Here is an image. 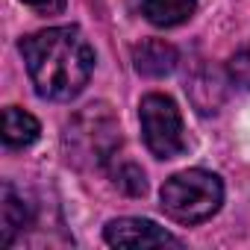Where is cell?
I'll return each instance as SVG.
<instances>
[{
	"instance_id": "6da1fadb",
	"label": "cell",
	"mask_w": 250,
	"mask_h": 250,
	"mask_svg": "<svg viewBox=\"0 0 250 250\" xmlns=\"http://www.w3.org/2000/svg\"><path fill=\"white\" fill-rule=\"evenodd\" d=\"M18 47L42 97L71 100L85 88L94 68V50L77 27H50L33 33L21 39Z\"/></svg>"
},
{
	"instance_id": "7a4b0ae2",
	"label": "cell",
	"mask_w": 250,
	"mask_h": 250,
	"mask_svg": "<svg viewBox=\"0 0 250 250\" xmlns=\"http://www.w3.org/2000/svg\"><path fill=\"white\" fill-rule=\"evenodd\" d=\"M121 147V127L109 103L80 109L65 127V150L77 168H103Z\"/></svg>"
},
{
	"instance_id": "3957f363",
	"label": "cell",
	"mask_w": 250,
	"mask_h": 250,
	"mask_svg": "<svg viewBox=\"0 0 250 250\" xmlns=\"http://www.w3.org/2000/svg\"><path fill=\"white\" fill-rule=\"evenodd\" d=\"M224 203V186L215 174L191 168L180 171L162 186V209L180 224H200Z\"/></svg>"
},
{
	"instance_id": "277c9868",
	"label": "cell",
	"mask_w": 250,
	"mask_h": 250,
	"mask_svg": "<svg viewBox=\"0 0 250 250\" xmlns=\"http://www.w3.org/2000/svg\"><path fill=\"white\" fill-rule=\"evenodd\" d=\"M139 118H142L145 142H147L153 156L174 159V156L183 153V147H186L183 118H180V109H177V103L171 97L147 94L142 100V106H139Z\"/></svg>"
},
{
	"instance_id": "5b68a950",
	"label": "cell",
	"mask_w": 250,
	"mask_h": 250,
	"mask_svg": "<svg viewBox=\"0 0 250 250\" xmlns=\"http://www.w3.org/2000/svg\"><path fill=\"white\" fill-rule=\"evenodd\" d=\"M103 238L112 247H165V244L180 247L183 244L177 235H171L168 229H162V227H156L153 221H145V218L109 221L106 229H103Z\"/></svg>"
},
{
	"instance_id": "8992f818",
	"label": "cell",
	"mask_w": 250,
	"mask_h": 250,
	"mask_svg": "<svg viewBox=\"0 0 250 250\" xmlns=\"http://www.w3.org/2000/svg\"><path fill=\"white\" fill-rule=\"evenodd\" d=\"M186 94L200 115H215L227 100V80L218 68L203 65L186 80Z\"/></svg>"
},
{
	"instance_id": "52a82bcc",
	"label": "cell",
	"mask_w": 250,
	"mask_h": 250,
	"mask_svg": "<svg viewBox=\"0 0 250 250\" xmlns=\"http://www.w3.org/2000/svg\"><path fill=\"white\" fill-rule=\"evenodd\" d=\"M133 62H136V71L142 77H153L156 80V77H168L177 68L180 56H177V47L174 44H168L162 39H147V42L136 44Z\"/></svg>"
},
{
	"instance_id": "ba28073f",
	"label": "cell",
	"mask_w": 250,
	"mask_h": 250,
	"mask_svg": "<svg viewBox=\"0 0 250 250\" xmlns=\"http://www.w3.org/2000/svg\"><path fill=\"white\" fill-rule=\"evenodd\" d=\"M0 215H3V244H12L15 232H24L33 218H36V206L15 191V186H3V203H0Z\"/></svg>"
},
{
	"instance_id": "9c48e42d",
	"label": "cell",
	"mask_w": 250,
	"mask_h": 250,
	"mask_svg": "<svg viewBox=\"0 0 250 250\" xmlns=\"http://www.w3.org/2000/svg\"><path fill=\"white\" fill-rule=\"evenodd\" d=\"M142 12L156 27H177L197 12V0H145Z\"/></svg>"
},
{
	"instance_id": "30bf717a",
	"label": "cell",
	"mask_w": 250,
	"mask_h": 250,
	"mask_svg": "<svg viewBox=\"0 0 250 250\" xmlns=\"http://www.w3.org/2000/svg\"><path fill=\"white\" fill-rule=\"evenodd\" d=\"M39 130H42L39 121L30 112H24L18 106L3 109V142L9 147H30L39 139Z\"/></svg>"
},
{
	"instance_id": "8fae6325",
	"label": "cell",
	"mask_w": 250,
	"mask_h": 250,
	"mask_svg": "<svg viewBox=\"0 0 250 250\" xmlns=\"http://www.w3.org/2000/svg\"><path fill=\"white\" fill-rule=\"evenodd\" d=\"M115 177V186L124 191V194H130V197H142L147 191V180H145V171L133 162H124L118 165V171L112 174Z\"/></svg>"
},
{
	"instance_id": "7c38bea8",
	"label": "cell",
	"mask_w": 250,
	"mask_h": 250,
	"mask_svg": "<svg viewBox=\"0 0 250 250\" xmlns=\"http://www.w3.org/2000/svg\"><path fill=\"white\" fill-rule=\"evenodd\" d=\"M229 77H232L235 85H241V88L250 91V44L241 47V50L229 59Z\"/></svg>"
},
{
	"instance_id": "4fadbf2b",
	"label": "cell",
	"mask_w": 250,
	"mask_h": 250,
	"mask_svg": "<svg viewBox=\"0 0 250 250\" xmlns=\"http://www.w3.org/2000/svg\"><path fill=\"white\" fill-rule=\"evenodd\" d=\"M21 3L33 6L36 12H44V15H56L65 9V0H21Z\"/></svg>"
}]
</instances>
